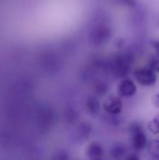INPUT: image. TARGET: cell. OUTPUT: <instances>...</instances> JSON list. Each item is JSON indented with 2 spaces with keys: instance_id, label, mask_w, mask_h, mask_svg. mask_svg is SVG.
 I'll return each mask as SVG.
<instances>
[{
  "instance_id": "5",
  "label": "cell",
  "mask_w": 159,
  "mask_h": 160,
  "mask_svg": "<svg viewBox=\"0 0 159 160\" xmlns=\"http://www.w3.org/2000/svg\"><path fill=\"white\" fill-rule=\"evenodd\" d=\"M87 156L91 159H99L103 156V148L100 143L94 142H91L86 150Z\"/></svg>"
},
{
  "instance_id": "7",
  "label": "cell",
  "mask_w": 159,
  "mask_h": 160,
  "mask_svg": "<svg viewBox=\"0 0 159 160\" xmlns=\"http://www.w3.org/2000/svg\"><path fill=\"white\" fill-rule=\"evenodd\" d=\"M86 106L89 110L90 112L92 113H97L99 111V102L96 98H89L86 102Z\"/></svg>"
},
{
  "instance_id": "4",
  "label": "cell",
  "mask_w": 159,
  "mask_h": 160,
  "mask_svg": "<svg viewBox=\"0 0 159 160\" xmlns=\"http://www.w3.org/2000/svg\"><path fill=\"white\" fill-rule=\"evenodd\" d=\"M117 92L123 98H130L137 93V85L130 79H123L118 84Z\"/></svg>"
},
{
  "instance_id": "9",
  "label": "cell",
  "mask_w": 159,
  "mask_h": 160,
  "mask_svg": "<svg viewBox=\"0 0 159 160\" xmlns=\"http://www.w3.org/2000/svg\"><path fill=\"white\" fill-rule=\"evenodd\" d=\"M109 35H110V31L107 29V27L106 28L105 27H100L95 33V39L99 42L100 40L104 39L105 38H108Z\"/></svg>"
},
{
  "instance_id": "1",
  "label": "cell",
  "mask_w": 159,
  "mask_h": 160,
  "mask_svg": "<svg viewBox=\"0 0 159 160\" xmlns=\"http://www.w3.org/2000/svg\"><path fill=\"white\" fill-rule=\"evenodd\" d=\"M132 147L136 151L143 150L147 145V136L139 123H133L129 127Z\"/></svg>"
},
{
  "instance_id": "10",
  "label": "cell",
  "mask_w": 159,
  "mask_h": 160,
  "mask_svg": "<svg viewBox=\"0 0 159 160\" xmlns=\"http://www.w3.org/2000/svg\"><path fill=\"white\" fill-rule=\"evenodd\" d=\"M126 152V149H125V147L121 144V145H117V146H114V147H112V157H114V158H116V155H118V158L119 157H122L123 156V154Z\"/></svg>"
},
{
  "instance_id": "12",
  "label": "cell",
  "mask_w": 159,
  "mask_h": 160,
  "mask_svg": "<svg viewBox=\"0 0 159 160\" xmlns=\"http://www.w3.org/2000/svg\"><path fill=\"white\" fill-rule=\"evenodd\" d=\"M155 49H156V53H157V57L159 58V41L155 43Z\"/></svg>"
},
{
  "instance_id": "13",
  "label": "cell",
  "mask_w": 159,
  "mask_h": 160,
  "mask_svg": "<svg viewBox=\"0 0 159 160\" xmlns=\"http://www.w3.org/2000/svg\"><path fill=\"white\" fill-rule=\"evenodd\" d=\"M158 119H159V118H158Z\"/></svg>"
},
{
  "instance_id": "6",
  "label": "cell",
  "mask_w": 159,
  "mask_h": 160,
  "mask_svg": "<svg viewBox=\"0 0 159 160\" xmlns=\"http://www.w3.org/2000/svg\"><path fill=\"white\" fill-rule=\"evenodd\" d=\"M147 151L151 158L159 159V141L153 140L147 144Z\"/></svg>"
},
{
  "instance_id": "2",
  "label": "cell",
  "mask_w": 159,
  "mask_h": 160,
  "mask_svg": "<svg viewBox=\"0 0 159 160\" xmlns=\"http://www.w3.org/2000/svg\"><path fill=\"white\" fill-rule=\"evenodd\" d=\"M134 77L142 86H153L157 82V74L151 67H141L136 68Z\"/></svg>"
},
{
  "instance_id": "11",
  "label": "cell",
  "mask_w": 159,
  "mask_h": 160,
  "mask_svg": "<svg viewBox=\"0 0 159 160\" xmlns=\"http://www.w3.org/2000/svg\"><path fill=\"white\" fill-rule=\"evenodd\" d=\"M153 101H154V104L156 105V107L159 109V94H157V95L154 97Z\"/></svg>"
},
{
  "instance_id": "3",
  "label": "cell",
  "mask_w": 159,
  "mask_h": 160,
  "mask_svg": "<svg viewBox=\"0 0 159 160\" xmlns=\"http://www.w3.org/2000/svg\"><path fill=\"white\" fill-rule=\"evenodd\" d=\"M103 109L111 115H118L123 110V102L118 97H110L103 103Z\"/></svg>"
},
{
  "instance_id": "8",
  "label": "cell",
  "mask_w": 159,
  "mask_h": 160,
  "mask_svg": "<svg viewBox=\"0 0 159 160\" xmlns=\"http://www.w3.org/2000/svg\"><path fill=\"white\" fill-rule=\"evenodd\" d=\"M147 128L150 131L151 134L153 135H157L159 134V119L158 118H155L153 120H151L148 125H147Z\"/></svg>"
}]
</instances>
